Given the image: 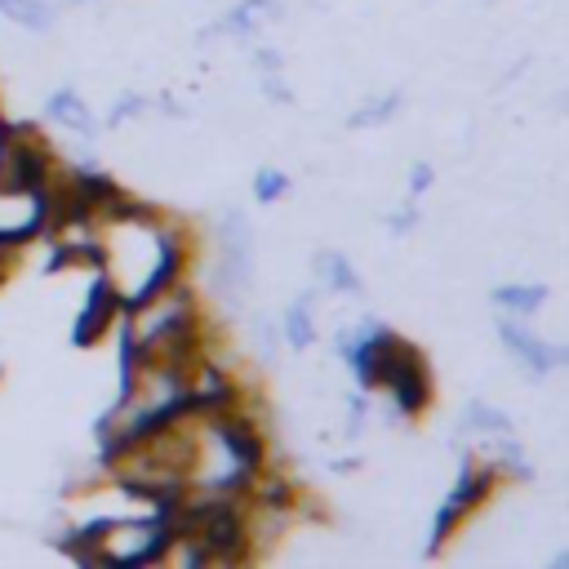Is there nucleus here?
Returning a JSON list of instances; mask_svg holds the SVG:
<instances>
[{
	"label": "nucleus",
	"mask_w": 569,
	"mask_h": 569,
	"mask_svg": "<svg viewBox=\"0 0 569 569\" xmlns=\"http://www.w3.org/2000/svg\"><path fill=\"white\" fill-rule=\"evenodd\" d=\"M93 222V267L111 280L120 307L142 302L169 280H182L187 271V244L173 222L151 213L147 204L124 200L120 191L102 196L89 209Z\"/></svg>",
	"instance_id": "obj_1"
},
{
	"label": "nucleus",
	"mask_w": 569,
	"mask_h": 569,
	"mask_svg": "<svg viewBox=\"0 0 569 569\" xmlns=\"http://www.w3.org/2000/svg\"><path fill=\"white\" fill-rule=\"evenodd\" d=\"M173 502H156L151 516H102L62 538V551L80 565H111V569H138L160 565L173 538Z\"/></svg>",
	"instance_id": "obj_2"
},
{
	"label": "nucleus",
	"mask_w": 569,
	"mask_h": 569,
	"mask_svg": "<svg viewBox=\"0 0 569 569\" xmlns=\"http://www.w3.org/2000/svg\"><path fill=\"white\" fill-rule=\"evenodd\" d=\"M213 240H218V253H213L209 289L227 307H236L253 284V222L244 218V209H236V204L222 209V218L213 227Z\"/></svg>",
	"instance_id": "obj_3"
},
{
	"label": "nucleus",
	"mask_w": 569,
	"mask_h": 569,
	"mask_svg": "<svg viewBox=\"0 0 569 569\" xmlns=\"http://www.w3.org/2000/svg\"><path fill=\"white\" fill-rule=\"evenodd\" d=\"M53 204L44 187H4L0 182V249H18L49 231Z\"/></svg>",
	"instance_id": "obj_4"
},
{
	"label": "nucleus",
	"mask_w": 569,
	"mask_h": 569,
	"mask_svg": "<svg viewBox=\"0 0 569 569\" xmlns=\"http://www.w3.org/2000/svg\"><path fill=\"white\" fill-rule=\"evenodd\" d=\"M498 338L511 351V360L529 373V378H547L556 369L569 365V347L565 342H547L542 333H533L520 316H498Z\"/></svg>",
	"instance_id": "obj_5"
},
{
	"label": "nucleus",
	"mask_w": 569,
	"mask_h": 569,
	"mask_svg": "<svg viewBox=\"0 0 569 569\" xmlns=\"http://www.w3.org/2000/svg\"><path fill=\"white\" fill-rule=\"evenodd\" d=\"M116 311H120V298H116L111 280L98 271L93 284H89V298H84V307H80V316H76V325H71V342H76V347H93V342L107 333V325L116 320Z\"/></svg>",
	"instance_id": "obj_6"
},
{
	"label": "nucleus",
	"mask_w": 569,
	"mask_h": 569,
	"mask_svg": "<svg viewBox=\"0 0 569 569\" xmlns=\"http://www.w3.org/2000/svg\"><path fill=\"white\" fill-rule=\"evenodd\" d=\"M44 120H53V124L71 129V133H76V138H84V142H93V138H98V120H93L89 102H84L76 89H53V93H49V102H44Z\"/></svg>",
	"instance_id": "obj_7"
},
{
	"label": "nucleus",
	"mask_w": 569,
	"mask_h": 569,
	"mask_svg": "<svg viewBox=\"0 0 569 569\" xmlns=\"http://www.w3.org/2000/svg\"><path fill=\"white\" fill-rule=\"evenodd\" d=\"M316 289H307V293H298L289 307H284V316L276 320V329H280V342H289V351H311L316 347V338H320V329H316Z\"/></svg>",
	"instance_id": "obj_8"
},
{
	"label": "nucleus",
	"mask_w": 569,
	"mask_h": 569,
	"mask_svg": "<svg viewBox=\"0 0 569 569\" xmlns=\"http://www.w3.org/2000/svg\"><path fill=\"white\" fill-rule=\"evenodd\" d=\"M493 485H498V471H493L489 462H480V458L462 453V471H458L453 493H449L445 502H453L458 511H471V507H480V502L493 493Z\"/></svg>",
	"instance_id": "obj_9"
},
{
	"label": "nucleus",
	"mask_w": 569,
	"mask_h": 569,
	"mask_svg": "<svg viewBox=\"0 0 569 569\" xmlns=\"http://www.w3.org/2000/svg\"><path fill=\"white\" fill-rule=\"evenodd\" d=\"M267 18H284V4H280V0H240V4L227 9L218 22H209L204 36H249V31H258Z\"/></svg>",
	"instance_id": "obj_10"
},
{
	"label": "nucleus",
	"mask_w": 569,
	"mask_h": 569,
	"mask_svg": "<svg viewBox=\"0 0 569 569\" xmlns=\"http://www.w3.org/2000/svg\"><path fill=\"white\" fill-rule=\"evenodd\" d=\"M311 271H316V280H320L325 289H333V293H365L360 271H356L338 249H316V253H311Z\"/></svg>",
	"instance_id": "obj_11"
},
{
	"label": "nucleus",
	"mask_w": 569,
	"mask_h": 569,
	"mask_svg": "<svg viewBox=\"0 0 569 569\" xmlns=\"http://www.w3.org/2000/svg\"><path fill=\"white\" fill-rule=\"evenodd\" d=\"M551 298V289L542 284V280H525V284H498L493 293H489V302L498 307V311H507V316H533L542 302Z\"/></svg>",
	"instance_id": "obj_12"
},
{
	"label": "nucleus",
	"mask_w": 569,
	"mask_h": 569,
	"mask_svg": "<svg viewBox=\"0 0 569 569\" xmlns=\"http://www.w3.org/2000/svg\"><path fill=\"white\" fill-rule=\"evenodd\" d=\"M0 18L27 27V31H49L58 22V9L49 0H0Z\"/></svg>",
	"instance_id": "obj_13"
},
{
	"label": "nucleus",
	"mask_w": 569,
	"mask_h": 569,
	"mask_svg": "<svg viewBox=\"0 0 569 569\" xmlns=\"http://www.w3.org/2000/svg\"><path fill=\"white\" fill-rule=\"evenodd\" d=\"M400 116V93H378L369 102H356V111L347 116V129H382Z\"/></svg>",
	"instance_id": "obj_14"
},
{
	"label": "nucleus",
	"mask_w": 569,
	"mask_h": 569,
	"mask_svg": "<svg viewBox=\"0 0 569 569\" xmlns=\"http://www.w3.org/2000/svg\"><path fill=\"white\" fill-rule=\"evenodd\" d=\"M498 431H511L507 409L485 405V400H471V405L462 409V436H498Z\"/></svg>",
	"instance_id": "obj_15"
},
{
	"label": "nucleus",
	"mask_w": 569,
	"mask_h": 569,
	"mask_svg": "<svg viewBox=\"0 0 569 569\" xmlns=\"http://www.w3.org/2000/svg\"><path fill=\"white\" fill-rule=\"evenodd\" d=\"M289 196V173L284 169H258L253 173V200L258 204H276V200H284Z\"/></svg>",
	"instance_id": "obj_16"
},
{
	"label": "nucleus",
	"mask_w": 569,
	"mask_h": 569,
	"mask_svg": "<svg viewBox=\"0 0 569 569\" xmlns=\"http://www.w3.org/2000/svg\"><path fill=\"white\" fill-rule=\"evenodd\" d=\"M249 333H253V342H258V356H262V360H271V356L280 351V329H276V320L253 316V320H249Z\"/></svg>",
	"instance_id": "obj_17"
},
{
	"label": "nucleus",
	"mask_w": 569,
	"mask_h": 569,
	"mask_svg": "<svg viewBox=\"0 0 569 569\" xmlns=\"http://www.w3.org/2000/svg\"><path fill=\"white\" fill-rule=\"evenodd\" d=\"M142 111H147V98H142V93H120V98H116V107L107 111V124H111V129H120L124 120H133V116H142Z\"/></svg>",
	"instance_id": "obj_18"
},
{
	"label": "nucleus",
	"mask_w": 569,
	"mask_h": 569,
	"mask_svg": "<svg viewBox=\"0 0 569 569\" xmlns=\"http://www.w3.org/2000/svg\"><path fill=\"white\" fill-rule=\"evenodd\" d=\"M365 418H369V400L365 396H351L347 400V436H360L365 431Z\"/></svg>",
	"instance_id": "obj_19"
},
{
	"label": "nucleus",
	"mask_w": 569,
	"mask_h": 569,
	"mask_svg": "<svg viewBox=\"0 0 569 569\" xmlns=\"http://www.w3.org/2000/svg\"><path fill=\"white\" fill-rule=\"evenodd\" d=\"M427 187H431V164H422V160H418V164L409 169V196L418 200V196H422Z\"/></svg>",
	"instance_id": "obj_20"
},
{
	"label": "nucleus",
	"mask_w": 569,
	"mask_h": 569,
	"mask_svg": "<svg viewBox=\"0 0 569 569\" xmlns=\"http://www.w3.org/2000/svg\"><path fill=\"white\" fill-rule=\"evenodd\" d=\"M262 93L271 102H293V93H289V84H280V76H262Z\"/></svg>",
	"instance_id": "obj_21"
},
{
	"label": "nucleus",
	"mask_w": 569,
	"mask_h": 569,
	"mask_svg": "<svg viewBox=\"0 0 569 569\" xmlns=\"http://www.w3.org/2000/svg\"><path fill=\"white\" fill-rule=\"evenodd\" d=\"M258 62H262V76H280L284 71V58L276 49H258Z\"/></svg>",
	"instance_id": "obj_22"
},
{
	"label": "nucleus",
	"mask_w": 569,
	"mask_h": 569,
	"mask_svg": "<svg viewBox=\"0 0 569 569\" xmlns=\"http://www.w3.org/2000/svg\"><path fill=\"white\" fill-rule=\"evenodd\" d=\"M4 133H9V120L0 116V151H4Z\"/></svg>",
	"instance_id": "obj_23"
}]
</instances>
